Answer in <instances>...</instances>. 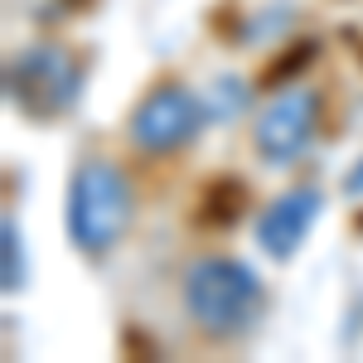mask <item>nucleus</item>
Here are the masks:
<instances>
[{"instance_id":"20e7f679","label":"nucleus","mask_w":363,"mask_h":363,"mask_svg":"<svg viewBox=\"0 0 363 363\" xmlns=\"http://www.w3.org/2000/svg\"><path fill=\"white\" fill-rule=\"evenodd\" d=\"M203 126H208V102L189 87L165 83L140 97L126 131H131V145L150 150V155H169V150H184Z\"/></svg>"},{"instance_id":"39448f33","label":"nucleus","mask_w":363,"mask_h":363,"mask_svg":"<svg viewBox=\"0 0 363 363\" xmlns=\"http://www.w3.org/2000/svg\"><path fill=\"white\" fill-rule=\"evenodd\" d=\"M315 131H320V97L310 87H286V92H277L257 112V121H252V145H257V155L272 169H286L310 150Z\"/></svg>"},{"instance_id":"423d86ee","label":"nucleus","mask_w":363,"mask_h":363,"mask_svg":"<svg viewBox=\"0 0 363 363\" xmlns=\"http://www.w3.org/2000/svg\"><path fill=\"white\" fill-rule=\"evenodd\" d=\"M320 208H325V194L315 189V184H301V189H291V194L272 199L267 208H262V218H257V247L267 252V257H296L301 242L310 238V228L320 218Z\"/></svg>"},{"instance_id":"6e6552de","label":"nucleus","mask_w":363,"mask_h":363,"mask_svg":"<svg viewBox=\"0 0 363 363\" xmlns=\"http://www.w3.org/2000/svg\"><path fill=\"white\" fill-rule=\"evenodd\" d=\"M247 97H252V87L242 83L238 73H228V78L213 83V92H208L203 102H208V116H213V121H228V116H238L247 107Z\"/></svg>"},{"instance_id":"7ed1b4c3","label":"nucleus","mask_w":363,"mask_h":363,"mask_svg":"<svg viewBox=\"0 0 363 363\" xmlns=\"http://www.w3.org/2000/svg\"><path fill=\"white\" fill-rule=\"evenodd\" d=\"M83 97V63L63 44H29L5 63V102L29 121H58Z\"/></svg>"},{"instance_id":"0eeeda50","label":"nucleus","mask_w":363,"mask_h":363,"mask_svg":"<svg viewBox=\"0 0 363 363\" xmlns=\"http://www.w3.org/2000/svg\"><path fill=\"white\" fill-rule=\"evenodd\" d=\"M29 286V252H25V233L15 223V213H5L0 223V291L15 296Z\"/></svg>"},{"instance_id":"f03ea898","label":"nucleus","mask_w":363,"mask_h":363,"mask_svg":"<svg viewBox=\"0 0 363 363\" xmlns=\"http://www.w3.org/2000/svg\"><path fill=\"white\" fill-rule=\"evenodd\" d=\"M131 218H136V194H131V179L112 160L92 155L73 169V179H68V238L78 252L107 257L131 233Z\"/></svg>"},{"instance_id":"f257e3e1","label":"nucleus","mask_w":363,"mask_h":363,"mask_svg":"<svg viewBox=\"0 0 363 363\" xmlns=\"http://www.w3.org/2000/svg\"><path fill=\"white\" fill-rule=\"evenodd\" d=\"M184 310L208 339H238L267 310V286L242 257H199L184 272Z\"/></svg>"}]
</instances>
